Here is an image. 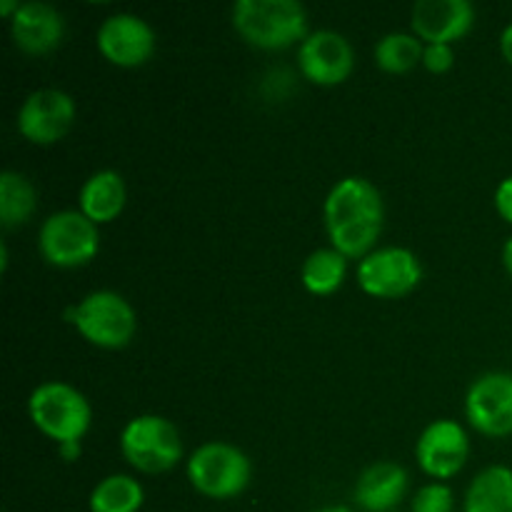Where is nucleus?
I'll use <instances>...</instances> for the list:
<instances>
[{
	"mask_svg": "<svg viewBox=\"0 0 512 512\" xmlns=\"http://www.w3.org/2000/svg\"><path fill=\"white\" fill-rule=\"evenodd\" d=\"M408 470L390 460L365 468L355 483V503L365 512H390L408 493Z\"/></svg>",
	"mask_w": 512,
	"mask_h": 512,
	"instance_id": "dca6fc26",
	"label": "nucleus"
},
{
	"mask_svg": "<svg viewBox=\"0 0 512 512\" xmlns=\"http://www.w3.org/2000/svg\"><path fill=\"white\" fill-rule=\"evenodd\" d=\"M38 195L33 183L15 170L0 173V223L3 228H18L33 218Z\"/></svg>",
	"mask_w": 512,
	"mask_h": 512,
	"instance_id": "6ab92c4d",
	"label": "nucleus"
},
{
	"mask_svg": "<svg viewBox=\"0 0 512 512\" xmlns=\"http://www.w3.org/2000/svg\"><path fill=\"white\" fill-rule=\"evenodd\" d=\"M495 208L503 215V220H508L512 225V175L505 178L503 183L498 185V190H495Z\"/></svg>",
	"mask_w": 512,
	"mask_h": 512,
	"instance_id": "393cba45",
	"label": "nucleus"
},
{
	"mask_svg": "<svg viewBox=\"0 0 512 512\" xmlns=\"http://www.w3.org/2000/svg\"><path fill=\"white\" fill-rule=\"evenodd\" d=\"M120 453L140 473H168L183 458V440L163 415H138L120 433Z\"/></svg>",
	"mask_w": 512,
	"mask_h": 512,
	"instance_id": "423d86ee",
	"label": "nucleus"
},
{
	"mask_svg": "<svg viewBox=\"0 0 512 512\" xmlns=\"http://www.w3.org/2000/svg\"><path fill=\"white\" fill-rule=\"evenodd\" d=\"M188 480L200 495L210 500L238 498L253 478L250 458L235 445L210 440L200 445L188 460Z\"/></svg>",
	"mask_w": 512,
	"mask_h": 512,
	"instance_id": "20e7f679",
	"label": "nucleus"
},
{
	"mask_svg": "<svg viewBox=\"0 0 512 512\" xmlns=\"http://www.w3.org/2000/svg\"><path fill=\"white\" fill-rule=\"evenodd\" d=\"M423 280V265L408 248L388 245L365 255L358 265V285L373 298H403Z\"/></svg>",
	"mask_w": 512,
	"mask_h": 512,
	"instance_id": "6e6552de",
	"label": "nucleus"
},
{
	"mask_svg": "<svg viewBox=\"0 0 512 512\" xmlns=\"http://www.w3.org/2000/svg\"><path fill=\"white\" fill-rule=\"evenodd\" d=\"M10 35L15 45L30 55H45L63 43L65 20L58 8L40 0L20 3L18 13L10 18Z\"/></svg>",
	"mask_w": 512,
	"mask_h": 512,
	"instance_id": "2eb2a0df",
	"label": "nucleus"
},
{
	"mask_svg": "<svg viewBox=\"0 0 512 512\" xmlns=\"http://www.w3.org/2000/svg\"><path fill=\"white\" fill-rule=\"evenodd\" d=\"M18 8L20 3H13V0H3V3H0V13H3L5 18H13V15L18 13Z\"/></svg>",
	"mask_w": 512,
	"mask_h": 512,
	"instance_id": "c85d7f7f",
	"label": "nucleus"
},
{
	"mask_svg": "<svg viewBox=\"0 0 512 512\" xmlns=\"http://www.w3.org/2000/svg\"><path fill=\"white\" fill-rule=\"evenodd\" d=\"M465 512H512V468L490 465L480 470L465 493Z\"/></svg>",
	"mask_w": 512,
	"mask_h": 512,
	"instance_id": "a211bd4d",
	"label": "nucleus"
},
{
	"mask_svg": "<svg viewBox=\"0 0 512 512\" xmlns=\"http://www.w3.org/2000/svg\"><path fill=\"white\" fill-rule=\"evenodd\" d=\"M423 40L413 33H388L375 45V63L388 73H408L423 63Z\"/></svg>",
	"mask_w": 512,
	"mask_h": 512,
	"instance_id": "4be33fe9",
	"label": "nucleus"
},
{
	"mask_svg": "<svg viewBox=\"0 0 512 512\" xmlns=\"http://www.w3.org/2000/svg\"><path fill=\"white\" fill-rule=\"evenodd\" d=\"M70 323L90 345L105 350L125 348L138 330L133 305L115 290H95L85 295L70 310Z\"/></svg>",
	"mask_w": 512,
	"mask_h": 512,
	"instance_id": "39448f33",
	"label": "nucleus"
},
{
	"mask_svg": "<svg viewBox=\"0 0 512 512\" xmlns=\"http://www.w3.org/2000/svg\"><path fill=\"white\" fill-rule=\"evenodd\" d=\"M465 415L478 433L505 438L512 433V375L485 373L465 395Z\"/></svg>",
	"mask_w": 512,
	"mask_h": 512,
	"instance_id": "9d476101",
	"label": "nucleus"
},
{
	"mask_svg": "<svg viewBox=\"0 0 512 512\" xmlns=\"http://www.w3.org/2000/svg\"><path fill=\"white\" fill-rule=\"evenodd\" d=\"M455 63V50L448 43H430L423 50V65L430 73H445L453 68Z\"/></svg>",
	"mask_w": 512,
	"mask_h": 512,
	"instance_id": "b1692460",
	"label": "nucleus"
},
{
	"mask_svg": "<svg viewBox=\"0 0 512 512\" xmlns=\"http://www.w3.org/2000/svg\"><path fill=\"white\" fill-rule=\"evenodd\" d=\"M233 28L255 48H288L308 38V10L298 0H238Z\"/></svg>",
	"mask_w": 512,
	"mask_h": 512,
	"instance_id": "f03ea898",
	"label": "nucleus"
},
{
	"mask_svg": "<svg viewBox=\"0 0 512 512\" xmlns=\"http://www.w3.org/2000/svg\"><path fill=\"white\" fill-rule=\"evenodd\" d=\"M38 248L55 268L88 265L100 250L98 225L80 210H60L40 225Z\"/></svg>",
	"mask_w": 512,
	"mask_h": 512,
	"instance_id": "0eeeda50",
	"label": "nucleus"
},
{
	"mask_svg": "<svg viewBox=\"0 0 512 512\" xmlns=\"http://www.w3.org/2000/svg\"><path fill=\"white\" fill-rule=\"evenodd\" d=\"M315 512H355V510H350L348 505H328V508H320Z\"/></svg>",
	"mask_w": 512,
	"mask_h": 512,
	"instance_id": "c756f323",
	"label": "nucleus"
},
{
	"mask_svg": "<svg viewBox=\"0 0 512 512\" xmlns=\"http://www.w3.org/2000/svg\"><path fill=\"white\" fill-rule=\"evenodd\" d=\"M348 273V258L335 248H320L305 258L300 280L313 295H333Z\"/></svg>",
	"mask_w": 512,
	"mask_h": 512,
	"instance_id": "aec40b11",
	"label": "nucleus"
},
{
	"mask_svg": "<svg viewBox=\"0 0 512 512\" xmlns=\"http://www.w3.org/2000/svg\"><path fill=\"white\" fill-rule=\"evenodd\" d=\"M98 48L113 65L138 68L155 53V30L133 13H115L100 23Z\"/></svg>",
	"mask_w": 512,
	"mask_h": 512,
	"instance_id": "f8f14e48",
	"label": "nucleus"
},
{
	"mask_svg": "<svg viewBox=\"0 0 512 512\" xmlns=\"http://www.w3.org/2000/svg\"><path fill=\"white\" fill-rule=\"evenodd\" d=\"M500 53L512 65V23L505 25L503 35H500Z\"/></svg>",
	"mask_w": 512,
	"mask_h": 512,
	"instance_id": "a878e982",
	"label": "nucleus"
},
{
	"mask_svg": "<svg viewBox=\"0 0 512 512\" xmlns=\"http://www.w3.org/2000/svg\"><path fill=\"white\" fill-rule=\"evenodd\" d=\"M75 120V100L65 90L43 88L30 93L18 110V130L35 145H53L68 135Z\"/></svg>",
	"mask_w": 512,
	"mask_h": 512,
	"instance_id": "1a4fd4ad",
	"label": "nucleus"
},
{
	"mask_svg": "<svg viewBox=\"0 0 512 512\" xmlns=\"http://www.w3.org/2000/svg\"><path fill=\"white\" fill-rule=\"evenodd\" d=\"M60 455H63L65 460H75L80 455V443H65L60 445Z\"/></svg>",
	"mask_w": 512,
	"mask_h": 512,
	"instance_id": "bb28decb",
	"label": "nucleus"
},
{
	"mask_svg": "<svg viewBox=\"0 0 512 512\" xmlns=\"http://www.w3.org/2000/svg\"><path fill=\"white\" fill-rule=\"evenodd\" d=\"M468 455V433H465L463 425L450 418L433 420L420 433L418 445H415V460H418V465L430 478L438 480V483L458 475L465 468V463H468Z\"/></svg>",
	"mask_w": 512,
	"mask_h": 512,
	"instance_id": "9b49d317",
	"label": "nucleus"
},
{
	"mask_svg": "<svg viewBox=\"0 0 512 512\" xmlns=\"http://www.w3.org/2000/svg\"><path fill=\"white\" fill-rule=\"evenodd\" d=\"M80 213L88 215L95 225L118 218L128 200L123 175L115 170H98L80 188Z\"/></svg>",
	"mask_w": 512,
	"mask_h": 512,
	"instance_id": "f3484780",
	"label": "nucleus"
},
{
	"mask_svg": "<svg viewBox=\"0 0 512 512\" xmlns=\"http://www.w3.org/2000/svg\"><path fill=\"white\" fill-rule=\"evenodd\" d=\"M323 215L333 248L345 258H365L383 230V195L370 180L350 175L330 188Z\"/></svg>",
	"mask_w": 512,
	"mask_h": 512,
	"instance_id": "f257e3e1",
	"label": "nucleus"
},
{
	"mask_svg": "<svg viewBox=\"0 0 512 512\" xmlns=\"http://www.w3.org/2000/svg\"><path fill=\"white\" fill-rule=\"evenodd\" d=\"M145 503V490L130 475H108L90 493V512H138Z\"/></svg>",
	"mask_w": 512,
	"mask_h": 512,
	"instance_id": "412c9836",
	"label": "nucleus"
},
{
	"mask_svg": "<svg viewBox=\"0 0 512 512\" xmlns=\"http://www.w3.org/2000/svg\"><path fill=\"white\" fill-rule=\"evenodd\" d=\"M298 65L310 83L338 85L353 73V45L335 30H315L300 43Z\"/></svg>",
	"mask_w": 512,
	"mask_h": 512,
	"instance_id": "ddd939ff",
	"label": "nucleus"
},
{
	"mask_svg": "<svg viewBox=\"0 0 512 512\" xmlns=\"http://www.w3.org/2000/svg\"><path fill=\"white\" fill-rule=\"evenodd\" d=\"M455 495L445 483H428L415 493L413 512H453Z\"/></svg>",
	"mask_w": 512,
	"mask_h": 512,
	"instance_id": "5701e85b",
	"label": "nucleus"
},
{
	"mask_svg": "<svg viewBox=\"0 0 512 512\" xmlns=\"http://www.w3.org/2000/svg\"><path fill=\"white\" fill-rule=\"evenodd\" d=\"M415 35L425 43H453L463 38L475 23L470 0H418L410 15Z\"/></svg>",
	"mask_w": 512,
	"mask_h": 512,
	"instance_id": "4468645a",
	"label": "nucleus"
},
{
	"mask_svg": "<svg viewBox=\"0 0 512 512\" xmlns=\"http://www.w3.org/2000/svg\"><path fill=\"white\" fill-rule=\"evenodd\" d=\"M28 413L35 428L58 445L80 443L93 423L88 398L63 380L40 383L30 393Z\"/></svg>",
	"mask_w": 512,
	"mask_h": 512,
	"instance_id": "7ed1b4c3",
	"label": "nucleus"
},
{
	"mask_svg": "<svg viewBox=\"0 0 512 512\" xmlns=\"http://www.w3.org/2000/svg\"><path fill=\"white\" fill-rule=\"evenodd\" d=\"M503 265L512 278V238H508V243L503 245Z\"/></svg>",
	"mask_w": 512,
	"mask_h": 512,
	"instance_id": "cd10ccee",
	"label": "nucleus"
}]
</instances>
